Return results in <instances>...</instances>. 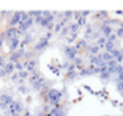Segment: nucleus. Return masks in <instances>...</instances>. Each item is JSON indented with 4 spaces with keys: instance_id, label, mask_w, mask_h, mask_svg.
Wrapping results in <instances>:
<instances>
[{
    "instance_id": "nucleus-1",
    "label": "nucleus",
    "mask_w": 123,
    "mask_h": 116,
    "mask_svg": "<svg viewBox=\"0 0 123 116\" xmlns=\"http://www.w3.org/2000/svg\"><path fill=\"white\" fill-rule=\"evenodd\" d=\"M62 92L60 91V90L57 88H49L48 91H46V98H48L49 100V105L50 107H56L57 104H60V102H61L62 99Z\"/></svg>"
},
{
    "instance_id": "nucleus-2",
    "label": "nucleus",
    "mask_w": 123,
    "mask_h": 116,
    "mask_svg": "<svg viewBox=\"0 0 123 116\" xmlns=\"http://www.w3.org/2000/svg\"><path fill=\"white\" fill-rule=\"evenodd\" d=\"M24 54H25V49H24V47H19L17 50H15V52L12 53L11 58H9V62H11V63L19 62V59L24 57Z\"/></svg>"
},
{
    "instance_id": "nucleus-3",
    "label": "nucleus",
    "mask_w": 123,
    "mask_h": 116,
    "mask_svg": "<svg viewBox=\"0 0 123 116\" xmlns=\"http://www.w3.org/2000/svg\"><path fill=\"white\" fill-rule=\"evenodd\" d=\"M77 52L78 50L75 46H65V49H64V53L66 55V58L70 61H74V58L77 57Z\"/></svg>"
},
{
    "instance_id": "nucleus-4",
    "label": "nucleus",
    "mask_w": 123,
    "mask_h": 116,
    "mask_svg": "<svg viewBox=\"0 0 123 116\" xmlns=\"http://www.w3.org/2000/svg\"><path fill=\"white\" fill-rule=\"evenodd\" d=\"M8 110H9V112L13 111V112L21 113L23 111H24V107H23V103L21 102H19V100H13V102L8 105Z\"/></svg>"
},
{
    "instance_id": "nucleus-5",
    "label": "nucleus",
    "mask_w": 123,
    "mask_h": 116,
    "mask_svg": "<svg viewBox=\"0 0 123 116\" xmlns=\"http://www.w3.org/2000/svg\"><path fill=\"white\" fill-rule=\"evenodd\" d=\"M19 25H20V26H19V29H17V30H19L20 33H25V32H27L28 29H29L31 26L33 25V18L29 17L27 21H24V23H20Z\"/></svg>"
},
{
    "instance_id": "nucleus-6",
    "label": "nucleus",
    "mask_w": 123,
    "mask_h": 116,
    "mask_svg": "<svg viewBox=\"0 0 123 116\" xmlns=\"http://www.w3.org/2000/svg\"><path fill=\"white\" fill-rule=\"evenodd\" d=\"M48 45H49V41L45 38V37H43V38H40L37 41V44L35 45V52H43Z\"/></svg>"
},
{
    "instance_id": "nucleus-7",
    "label": "nucleus",
    "mask_w": 123,
    "mask_h": 116,
    "mask_svg": "<svg viewBox=\"0 0 123 116\" xmlns=\"http://www.w3.org/2000/svg\"><path fill=\"white\" fill-rule=\"evenodd\" d=\"M99 32L102 33V36H103L105 38H107V37L112 33V28H111V25H109L107 23H103L101 25V28H99Z\"/></svg>"
},
{
    "instance_id": "nucleus-8",
    "label": "nucleus",
    "mask_w": 123,
    "mask_h": 116,
    "mask_svg": "<svg viewBox=\"0 0 123 116\" xmlns=\"http://www.w3.org/2000/svg\"><path fill=\"white\" fill-rule=\"evenodd\" d=\"M19 33H20V32L17 30L16 28H13V26H9V28L6 30V33H4V37H7L8 40H11V38H15V37H19V36H17Z\"/></svg>"
},
{
    "instance_id": "nucleus-9",
    "label": "nucleus",
    "mask_w": 123,
    "mask_h": 116,
    "mask_svg": "<svg viewBox=\"0 0 123 116\" xmlns=\"http://www.w3.org/2000/svg\"><path fill=\"white\" fill-rule=\"evenodd\" d=\"M12 102H13V98H12L11 95H8V94H1L0 95V104H4V105L8 107Z\"/></svg>"
},
{
    "instance_id": "nucleus-10",
    "label": "nucleus",
    "mask_w": 123,
    "mask_h": 116,
    "mask_svg": "<svg viewBox=\"0 0 123 116\" xmlns=\"http://www.w3.org/2000/svg\"><path fill=\"white\" fill-rule=\"evenodd\" d=\"M8 41H9V49H11V52H12V53H13L15 50L19 49V45H20V40H19V37L11 38V40H8Z\"/></svg>"
},
{
    "instance_id": "nucleus-11",
    "label": "nucleus",
    "mask_w": 123,
    "mask_h": 116,
    "mask_svg": "<svg viewBox=\"0 0 123 116\" xmlns=\"http://www.w3.org/2000/svg\"><path fill=\"white\" fill-rule=\"evenodd\" d=\"M44 83H45V79H44L43 76H40L37 81H35V82L32 83V87L35 88V91H40V90H43Z\"/></svg>"
},
{
    "instance_id": "nucleus-12",
    "label": "nucleus",
    "mask_w": 123,
    "mask_h": 116,
    "mask_svg": "<svg viewBox=\"0 0 123 116\" xmlns=\"http://www.w3.org/2000/svg\"><path fill=\"white\" fill-rule=\"evenodd\" d=\"M20 17H21V12H15L13 13V16H12V18H11V26H16L17 24H20Z\"/></svg>"
},
{
    "instance_id": "nucleus-13",
    "label": "nucleus",
    "mask_w": 123,
    "mask_h": 116,
    "mask_svg": "<svg viewBox=\"0 0 123 116\" xmlns=\"http://www.w3.org/2000/svg\"><path fill=\"white\" fill-rule=\"evenodd\" d=\"M3 69H4V71H6L7 75H9V74L13 73V70H15V65H13V63H11V62H8V63H6V65L3 66Z\"/></svg>"
},
{
    "instance_id": "nucleus-14",
    "label": "nucleus",
    "mask_w": 123,
    "mask_h": 116,
    "mask_svg": "<svg viewBox=\"0 0 123 116\" xmlns=\"http://www.w3.org/2000/svg\"><path fill=\"white\" fill-rule=\"evenodd\" d=\"M87 52L90 55H97L99 54V47L97 45H91V46H87Z\"/></svg>"
},
{
    "instance_id": "nucleus-15",
    "label": "nucleus",
    "mask_w": 123,
    "mask_h": 116,
    "mask_svg": "<svg viewBox=\"0 0 123 116\" xmlns=\"http://www.w3.org/2000/svg\"><path fill=\"white\" fill-rule=\"evenodd\" d=\"M99 54H101V58H102V61H103L105 63H106V62H109V61H111V59H114V58L111 57V54H110V53H107V52L99 53Z\"/></svg>"
},
{
    "instance_id": "nucleus-16",
    "label": "nucleus",
    "mask_w": 123,
    "mask_h": 116,
    "mask_svg": "<svg viewBox=\"0 0 123 116\" xmlns=\"http://www.w3.org/2000/svg\"><path fill=\"white\" fill-rule=\"evenodd\" d=\"M103 47H105V52L111 53V52H112V50H114L117 46H115L114 44H111V42H107V41H106V44H105V46H103Z\"/></svg>"
},
{
    "instance_id": "nucleus-17",
    "label": "nucleus",
    "mask_w": 123,
    "mask_h": 116,
    "mask_svg": "<svg viewBox=\"0 0 123 116\" xmlns=\"http://www.w3.org/2000/svg\"><path fill=\"white\" fill-rule=\"evenodd\" d=\"M99 78H101L102 82H107V81H110V79H111V75H110L107 71H105V73H101V74H99Z\"/></svg>"
},
{
    "instance_id": "nucleus-18",
    "label": "nucleus",
    "mask_w": 123,
    "mask_h": 116,
    "mask_svg": "<svg viewBox=\"0 0 123 116\" xmlns=\"http://www.w3.org/2000/svg\"><path fill=\"white\" fill-rule=\"evenodd\" d=\"M68 29H69V32L72 34H75L78 32V29H80V26H78V24H72V25H70Z\"/></svg>"
},
{
    "instance_id": "nucleus-19",
    "label": "nucleus",
    "mask_w": 123,
    "mask_h": 116,
    "mask_svg": "<svg viewBox=\"0 0 123 116\" xmlns=\"http://www.w3.org/2000/svg\"><path fill=\"white\" fill-rule=\"evenodd\" d=\"M105 44H106V38L105 37H98V40H97V46L101 49V47L105 46Z\"/></svg>"
},
{
    "instance_id": "nucleus-20",
    "label": "nucleus",
    "mask_w": 123,
    "mask_h": 116,
    "mask_svg": "<svg viewBox=\"0 0 123 116\" xmlns=\"http://www.w3.org/2000/svg\"><path fill=\"white\" fill-rule=\"evenodd\" d=\"M73 62H74V66H77V69H81V67H82V65H83L82 58H78V57H75Z\"/></svg>"
},
{
    "instance_id": "nucleus-21",
    "label": "nucleus",
    "mask_w": 123,
    "mask_h": 116,
    "mask_svg": "<svg viewBox=\"0 0 123 116\" xmlns=\"http://www.w3.org/2000/svg\"><path fill=\"white\" fill-rule=\"evenodd\" d=\"M75 47H77V50L80 49V47H87V42H86L85 40H80V41L77 42V45H75Z\"/></svg>"
},
{
    "instance_id": "nucleus-22",
    "label": "nucleus",
    "mask_w": 123,
    "mask_h": 116,
    "mask_svg": "<svg viewBox=\"0 0 123 116\" xmlns=\"http://www.w3.org/2000/svg\"><path fill=\"white\" fill-rule=\"evenodd\" d=\"M17 75H19L20 79H27L28 76H29V73H28V71H23V70H21L19 74H17Z\"/></svg>"
},
{
    "instance_id": "nucleus-23",
    "label": "nucleus",
    "mask_w": 123,
    "mask_h": 116,
    "mask_svg": "<svg viewBox=\"0 0 123 116\" xmlns=\"http://www.w3.org/2000/svg\"><path fill=\"white\" fill-rule=\"evenodd\" d=\"M106 66H107V67H117L118 62L115 59H111V61H109V62H106Z\"/></svg>"
},
{
    "instance_id": "nucleus-24",
    "label": "nucleus",
    "mask_w": 123,
    "mask_h": 116,
    "mask_svg": "<svg viewBox=\"0 0 123 116\" xmlns=\"http://www.w3.org/2000/svg\"><path fill=\"white\" fill-rule=\"evenodd\" d=\"M117 90L120 92V95L123 94V82H117Z\"/></svg>"
},
{
    "instance_id": "nucleus-25",
    "label": "nucleus",
    "mask_w": 123,
    "mask_h": 116,
    "mask_svg": "<svg viewBox=\"0 0 123 116\" xmlns=\"http://www.w3.org/2000/svg\"><path fill=\"white\" fill-rule=\"evenodd\" d=\"M122 73H123V66L122 65H118L117 67H115V74L119 75V74H122Z\"/></svg>"
},
{
    "instance_id": "nucleus-26",
    "label": "nucleus",
    "mask_w": 123,
    "mask_h": 116,
    "mask_svg": "<svg viewBox=\"0 0 123 116\" xmlns=\"http://www.w3.org/2000/svg\"><path fill=\"white\" fill-rule=\"evenodd\" d=\"M19 90H20V92H21V94H24V95L29 92V91H28V87H25V86H20Z\"/></svg>"
},
{
    "instance_id": "nucleus-27",
    "label": "nucleus",
    "mask_w": 123,
    "mask_h": 116,
    "mask_svg": "<svg viewBox=\"0 0 123 116\" xmlns=\"http://www.w3.org/2000/svg\"><path fill=\"white\" fill-rule=\"evenodd\" d=\"M13 65H15V69H16V70H19V71H21L23 67H24V66H23V63H20V62H16V63H13Z\"/></svg>"
},
{
    "instance_id": "nucleus-28",
    "label": "nucleus",
    "mask_w": 123,
    "mask_h": 116,
    "mask_svg": "<svg viewBox=\"0 0 123 116\" xmlns=\"http://www.w3.org/2000/svg\"><path fill=\"white\" fill-rule=\"evenodd\" d=\"M61 29H62V24H57L56 28H54V32H56V33H60V30H61Z\"/></svg>"
},
{
    "instance_id": "nucleus-29",
    "label": "nucleus",
    "mask_w": 123,
    "mask_h": 116,
    "mask_svg": "<svg viewBox=\"0 0 123 116\" xmlns=\"http://www.w3.org/2000/svg\"><path fill=\"white\" fill-rule=\"evenodd\" d=\"M65 15V20H69L70 17H72V15H73V12H65L64 13Z\"/></svg>"
},
{
    "instance_id": "nucleus-30",
    "label": "nucleus",
    "mask_w": 123,
    "mask_h": 116,
    "mask_svg": "<svg viewBox=\"0 0 123 116\" xmlns=\"http://www.w3.org/2000/svg\"><path fill=\"white\" fill-rule=\"evenodd\" d=\"M69 33V29L68 28H62V32L60 33V36H65V34H68Z\"/></svg>"
},
{
    "instance_id": "nucleus-31",
    "label": "nucleus",
    "mask_w": 123,
    "mask_h": 116,
    "mask_svg": "<svg viewBox=\"0 0 123 116\" xmlns=\"http://www.w3.org/2000/svg\"><path fill=\"white\" fill-rule=\"evenodd\" d=\"M31 41H32V36H29V34H28V36H27V38H25V41H24V45L29 44Z\"/></svg>"
},
{
    "instance_id": "nucleus-32",
    "label": "nucleus",
    "mask_w": 123,
    "mask_h": 116,
    "mask_svg": "<svg viewBox=\"0 0 123 116\" xmlns=\"http://www.w3.org/2000/svg\"><path fill=\"white\" fill-rule=\"evenodd\" d=\"M23 116H36V115H33L32 112H29V111H25V112L23 113Z\"/></svg>"
},
{
    "instance_id": "nucleus-33",
    "label": "nucleus",
    "mask_w": 123,
    "mask_h": 116,
    "mask_svg": "<svg viewBox=\"0 0 123 116\" xmlns=\"http://www.w3.org/2000/svg\"><path fill=\"white\" fill-rule=\"evenodd\" d=\"M117 82H123V73L118 75V78H117Z\"/></svg>"
},
{
    "instance_id": "nucleus-34",
    "label": "nucleus",
    "mask_w": 123,
    "mask_h": 116,
    "mask_svg": "<svg viewBox=\"0 0 123 116\" xmlns=\"http://www.w3.org/2000/svg\"><path fill=\"white\" fill-rule=\"evenodd\" d=\"M6 71H4V69H0V76H6Z\"/></svg>"
},
{
    "instance_id": "nucleus-35",
    "label": "nucleus",
    "mask_w": 123,
    "mask_h": 116,
    "mask_svg": "<svg viewBox=\"0 0 123 116\" xmlns=\"http://www.w3.org/2000/svg\"><path fill=\"white\" fill-rule=\"evenodd\" d=\"M6 63H4V59H3V57H0V66H4Z\"/></svg>"
},
{
    "instance_id": "nucleus-36",
    "label": "nucleus",
    "mask_w": 123,
    "mask_h": 116,
    "mask_svg": "<svg viewBox=\"0 0 123 116\" xmlns=\"http://www.w3.org/2000/svg\"><path fill=\"white\" fill-rule=\"evenodd\" d=\"M12 79H13V81H17V79H19V75H17V74H15V75H12Z\"/></svg>"
}]
</instances>
